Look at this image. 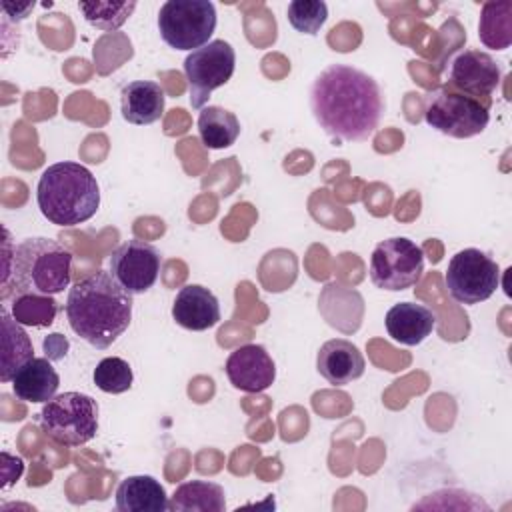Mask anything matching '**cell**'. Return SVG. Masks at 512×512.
Segmentation results:
<instances>
[{
	"label": "cell",
	"instance_id": "obj_1",
	"mask_svg": "<svg viewBox=\"0 0 512 512\" xmlns=\"http://www.w3.org/2000/svg\"><path fill=\"white\" fill-rule=\"evenodd\" d=\"M310 110L318 126L340 140H368L384 112L378 82L348 64L324 68L310 88Z\"/></svg>",
	"mask_w": 512,
	"mask_h": 512
},
{
	"label": "cell",
	"instance_id": "obj_2",
	"mask_svg": "<svg viewBox=\"0 0 512 512\" xmlns=\"http://www.w3.org/2000/svg\"><path fill=\"white\" fill-rule=\"evenodd\" d=\"M70 328L98 350L110 348L132 320V294H128L110 272L96 270L78 280L66 298Z\"/></svg>",
	"mask_w": 512,
	"mask_h": 512
},
{
	"label": "cell",
	"instance_id": "obj_3",
	"mask_svg": "<svg viewBox=\"0 0 512 512\" xmlns=\"http://www.w3.org/2000/svg\"><path fill=\"white\" fill-rule=\"evenodd\" d=\"M36 202L46 220L58 226H76L90 220L100 206L96 176L78 162L48 166L36 186Z\"/></svg>",
	"mask_w": 512,
	"mask_h": 512
},
{
	"label": "cell",
	"instance_id": "obj_4",
	"mask_svg": "<svg viewBox=\"0 0 512 512\" xmlns=\"http://www.w3.org/2000/svg\"><path fill=\"white\" fill-rule=\"evenodd\" d=\"M72 254L56 240L36 236L14 246L10 268L2 274V288L20 294L54 296L70 284Z\"/></svg>",
	"mask_w": 512,
	"mask_h": 512
},
{
	"label": "cell",
	"instance_id": "obj_5",
	"mask_svg": "<svg viewBox=\"0 0 512 512\" xmlns=\"http://www.w3.org/2000/svg\"><path fill=\"white\" fill-rule=\"evenodd\" d=\"M42 432L62 446H82L98 432V404L82 392L56 394L40 410Z\"/></svg>",
	"mask_w": 512,
	"mask_h": 512
},
{
	"label": "cell",
	"instance_id": "obj_6",
	"mask_svg": "<svg viewBox=\"0 0 512 512\" xmlns=\"http://www.w3.org/2000/svg\"><path fill=\"white\" fill-rule=\"evenodd\" d=\"M424 120L434 130L452 138H472L490 122L488 106L480 100L442 86L426 96Z\"/></svg>",
	"mask_w": 512,
	"mask_h": 512
},
{
	"label": "cell",
	"instance_id": "obj_7",
	"mask_svg": "<svg viewBox=\"0 0 512 512\" xmlns=\"http://www.w3.org/2000/svg\"><path fill=\"white\" fill-rule=\"evenodd\" d=\"M162 40L176 50H196L216 30V8L210 0H168L158 12Z\"/></svg>",
	"mask_w": 512,
	"mask_h": 512
},
{
	"label": "cell",
	"instance_id": "obj_8",
	"mask_svg": "<svg viewBox=\"0 0 512 512\" xmlns=\"http://www.w3.org/2000/svg\"><path fill=\"white\" fill-rule=\"evenodd\" d=\"M368 272L376 288L390 292L412 288L424 272L422 248L404 236L382 240L370 256Z\"/></svg>",
	"mask_w": 512,
	"mask_h": 512
},
{
	"label": "cell",
	"instance_id": "obj_9",
	"mask_svg": "<svg viewBox=\"0 0 512 512\" xmlns=\"http://www.w3.org/2000/svg\"><path fill=\"white\" fill-rule=\"evenodd\" d=\"M450 296L460 304H480L488 300L498 284V264L478 248H464L456 252L444 274Z\"/></svg>",
	"mask_w": 512,
	"mask_h": 512
},
{
	"label": "cell",
	"instance_id": "obj_10",
	"mask_svg": "<svg viewBox=\"0 0 512 512\" xmlns=\"http://www.w3.org/2000/svg\"><path fill=\"white\" fill-rule=\"evenodd\" d=\"M236 66V52L226 40H210L192 50L184 60V76L190 88V104L204 108L210 94L224 86Z\"/></svg>",
	"mask_w": 512,
	"mask_h": 512
},
{
	"label": "cell",
	"instance_id": "obj_11",
	"mask_svg": "<svg viewBox=\"0 0 512 512\" xmlns=\"http://www.w3.org/2000/svg\"><path fill=\"white\" fill-rule=\"evenodd\" d=\"M110 274L128 294H144L150 290L160 272V252L138 238L126 240L110 254Z\"/></svg>",
	"mask_w": 512,
	"mask_h": 512
},
{
	"label": "cell",
	"instance_id": "obj_12",
	"mask_svg": "<svg viewBox=\"0 0 512 512\" xmlns=\"http://www.w3.org/2000/svg\"><path fill=\"white\" fill-rule=\"evenodd\" d=\"M500 64L482 50H464L456 54L448 70V86L478 100L490 96L500 84Z\"/></svg>",
	"mask_w": 512,
	"mask_h": 512
},
{
	"label": "cell",
	"instance_id": "obj_13",
	"mask_svg": "<svg viewBox=\"0 0 512 512\" xmlns=\"http://www.w3.org/2000/svg\"><path fill=\"white\" fill-rule=\"evenodd\" d=\"M224 370L234 388L250 394L264 392L276 378V364L260 344L238 346L230 352Z\"/></svg>",
	"mask_w": 512,
	"mask_h": 512
},
{
	"label": "cell",
	"instance_id": "obj_14",
	"mask_svg": "<svg viewBox=\"0 0 512 512\" xmlns=\"http://www.w3.org/2000/svg\"><path fill=\"white\" fill-rule=\"evenodd\" d=\"M316 368L328 384L346 386L364 374L366 360L358 346L350 340L332 338L320 346Z\"/></svg>",
	"mask_w": 512,
	"mask_h": 512
},
{
	"label": "cell",
	"instance_id": "obj_15",
	"mask_svg": "<svg viewBox=\"0 0 512 512\" xmlns=\"http://www.w3.org/2000/svg\"><path fill=\"white\" fill-rule=\"evenodd\" d=\"M172 318L186 330H208L220 322L218 298L200 284H186L174 298Z\"/></svg>",
	"mask_w": 512,
	"mask_h": 512
},
{
	"label": "cell",
	"instance_id": "obj_16",
	"mask_svg": "<svg viewBox=\"0 0 512 512\" xmlns=\"http://www.w3.org/2000/svg\"><path fill=\"white\" fill-rule=\"evenodd\" d=\"M384 324L392 340L404 346H416L432 334L436 326V316L430 308L422 304L398 302L386 312Z\"/></svg>",
	"mask_w": 512,
	"mask_h": 512
},
{
	"label": "cell",
	"instance_id": "obj_17",
	"mask_svg": "<svg viewBox=\"0 0 512 512\" xmlns=\"http://www.w3.org/2000/svg\"><path fill=\"white\" fill-rule=\"evenodd\" d=\"M164 90L152 80H134L122 86L120 110L122 118L136 126H148L160 120L164 112Z\"/></svg>",
	"mask_w": 512,
	"mask_h": 512
},
{
	"label": "cell",
	"instance_id": "obj_18",
	"mask_svg": "<svg viewBox=\"0 0 512 512\" xmlns=\"http://www.w3.org/2000/svg\"><path fill=\"white\" fill-rule=\"evenodd\" d=\"M58 386L60 376L48 358H30L16 370L12 378V390L16 398L34 404L52 400Z\"/></svg>",
	"mask_w": 512,
	"mask_h": 512
},
{
	"label": "cell",
	"instance_id": "obj_19",
	"mask_svg": "<svg viewBox=\"0 0 512 512\" xmlns=\"http://www.w3.org/2000/svg\"><path fill=\"white\" fill-rule=\"evenodd\" d=\"M116 508L120 512H164L168 496L154 476H128L116 488Z\"/></svg>",
	"mask_w": 512,
	"mask_h": 512
},
{
	"label": "cell",
	"instance_id": "obj_20",
	"mask_svg": "<svg viewBox=\"0 0 512 512\" xmlns=\"http://www.w3.org/2000/svg\"><path fill=\"white\" fill-rule=\"evenodd\" d=\"M0 320H2V358H0V380L2 382H12L16 370L34 358V348L32 340L8 312L6 306L0 310Z\"/></svg>",
	"mask_w": 512,
	"mask_h": 512
},
{
	"label": "cell",
	"instance_id": "obj_21",
	"mask_svg": "<svg viewBox=\"0 0 512 512\" xmlns=\"http://www.w3.org/2000/svg\"><path fill=\"white\" fill-rule=\"evenodd\" d=\"M168 508L172 512H222L226 508L224 488L208 480H190L176 488Z\"/></svg>",
	"mask_w": 512,
	"mask_h": 512
},
{
	"label": "cell",
	"instance_id": "obj_22",
	"mask_svg": "<svg viewBox=\"0 0 512 512\" xmlns=\"http://www.w3.org/2000/svg\"><path fill=\"white\" fill-rule=\"evenodd\" d=\"M198 134L206 148H228L240 136L238 118L222 106H204L198 114Z\"/></svg>",
	"mask_w": 512,
	"mask_h": 512
},
{
	"label": "cell",
	"instance_id": "obj_23",
	"mask_svg": "<svg viewBox=\"0 0 512 512\" xmlns=\"http://www.w3.org/2000/svg\"><path fill=\"white\" fill-rule=\"evenodd\" d=\"M478 36L486 48H508L512 44V2H486L480 12Z\"/></svg>",
	"mask_w": 512,
	"mask_h": 512
},
{
	"label": "cell",
	"instance_id": "obj_24",
	"mask_svg": "<svg viewBox=\"0 0 512 512\" xmlns=\"http://www.w3.org/2000/svg\"><path fill=\"white\" fill-rule=\"evenodd\" d=\"M58 304L52 296L42 294H20L12 300V316L22 326L44 328L56 318Z\"/></svg>",
	"mask_w": 512,
	"mask_h": 512
},
{
	"label": "cell",
	"instance_id": "obj_25",
	"mask_svg": "<svg viewBox=\"0 0 512 512\" xmlns=\"http://www.w3.org/2000/svg\"><path fill=\"white\" fill-rule=\"evenodd\" d=\"M84 20L104 32L118 30L134 12L136 2H78Z\"/></svg>",
	"mask_w": 512,
	"mask_h": 512
},
{
	"label": "cell",
	"instance_id": "obj_26",
	"mask_svg": "<svg viewBox=\"0 0 512 512\" xmlns=\"http://www.w3.org/2000/svg\"><path fill=\"white\" fill-rule=\"evenodd\" d=\"M94 384L106 392V394H122L130 390L134 382V374L130 364L124 358L118 356H108L100 360L94 368Z\"/></svg>",
	"mask_w": 512,
	"mask_h": 512
},
{
	"label": "cell",
	"instance_id": "obj_27",
	"mask_svg": "<svg viewBox=\"0 0 512 512\" xmlns=\"http://www.w3.org/2000/svg\"><path fill=\"white\" fill-rule=\"evenodd\" d=\"M286 14L296 32L314 36L328 18V6L322 0H292Z\"/></svg>",
	"mask_w": 512,
	"mask_h": 512
},
{
	"label": "cell",
	"instance_id": "obj_28",
	"mask_svg": "<svg viewBox=\"0 0 512 512\" xmlns=\"http://www.w3.org/2000/svg\"><path fill=\"white\" fill-rule=\"evenodd\" d=\"M44 350H46V356H48L50 360H58V358H62V356L66 354L68 342H66V338L60 336V334H50V336L44 340Z\"/></svg>",
	"mask_w": 512,
	"mask_h": 512
},
{
	"label": "cell",
	"instance_id": "obj_29",
	"mask_svg": "<svg viewBox=\"0 0 512 512\" xmlns=\"http://www.w3.org/2000/svg\"><path fill=\"white\" fill-rule=\"evenodd\" d=\"M32 8H34V0H28V2H2L4 14L14 18V20L26 18Z\"/></svg>",
	"mask_w": 512,
	"mask_h": 512
}]
</instances>
